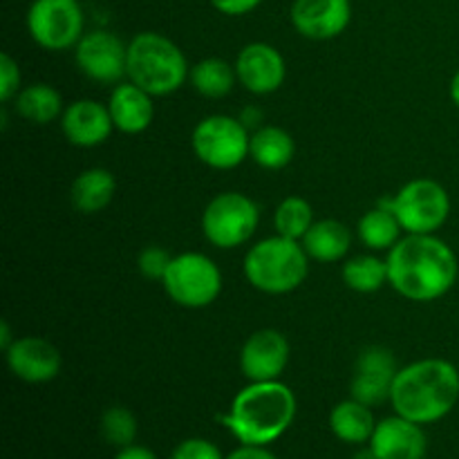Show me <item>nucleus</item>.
Instances as JSON below:
<instances>
[{
	"instance_id": "f257e3e1",
	"label": "nucleus",
	"mask_w": 459,
	"mask_h": 459,
	"mask_svg": "<svg viewBox=\"0 0 459 459\" xmlns=\"http://www.w3.org/2000/svg\"><path fill=\"white\" fill-rule=\"evenodd\" d=\"M388 282L415 303L442 299L457 281L455 251L435 233H408L388 251Z\"/></svg>"
},
{
	"instance_id": "f03ea898",
	"label": "nucleus",
	"mask_w": 459,
	"mask_h": 459,
	"mask_svg": "<svg viewBox=\"0 0 459 459\" xmlns=\"http://www.w3.org/2000/svg\"><path fill=\"white\" fill-rule=\"evenodd\" d=\"M459 372L444 359H421L394 377L390 403L394 412L415 424H435L455 408Z\"/></svg>"
},
{
	"instance_id": "7ed1b4c3",
	"label": "nucleus",
	"mask_w": 459,
	"mask_h": 459,
	"mask_svg": "<svg viewBox=\"0 0 459 459\" xmlns=\"http://www.w3.org/2000/svg\"><path fill=\"white\" fill-rule=\"evenodd\" d=\"M296 417V397L281 381H251L218 420L247 446L276 442Z\"/></svg>"
},
{
	"instance_id": "20e7f679",
	"label": "nucleus",
	"mask_w": 459,
	"mask_h": 459,
	"mask_svg": "<svg viewBox=\"0 0 459 459\" xmlns=\"http://www.w3.org/2000/svg\"><path fill=\"white\" fill-rule=\"evenodd\" d=\"M191 74L186 56L166 36L142 31L128 43V81L146 90L151 97L178 92Z\"/></svg>"
},
{
	"instance_id": "39448f33",
	"label": "nucleus",
	"mask_w": 459,
	"mask_h": 459,
	"mask_svg": "<svg viewBox=\"0 0 459 459\" xmlns=\"http://www.w3.org/2000/svg\"><path fill=\"white\" fill-rule=\"evenodd\" d=\"M245 278L263 294L281 296L299 290L309 273V255L300 240L285 236L264 238L245 255Z\"/></svg>"
},
{
	"instance_id": "423d86ee",
	"label": "nucleus",
	"mask_w": 459,
	"mask_h": 459,
	"mask_svg": "<svg viewBox=\"0 0 459 459\" xmlns=\"http://www.w3.org/2000/svg\"><path fill=\"white\" fill-rule=\"evenodd\" d=\"M161 285L179 307L202 309L218 300L222 291V272L209 255L186 251L173 255Z\"/></svg>"
},
{
	"instance_id": "0eeeda50",
	"label": "nucleus",
	"mask_w": 459,
	"mask_h": 459,
	"mask_svg": "<svg viewBox=\"0 0 459 459\" xmlns=\"http://www.w3.org/2000/svg\"><path fill=\"white\" fill-rule=\"evenodd\" d=\"M191 146L197 160L209 169L231 170L249 157L251 134L236 117L211 115L195 126Z\"/></svg>"
},
{
	"instance_id": "6e6552de",
	"label": "nucleus",
	"mask_w": 459,
	"mask_h": 459,
	"mask_svg": "<svg viewBox=\"0 0 459 459\" xmlns=\"http://www.w3.org/2000/svg\"><path fill=\"white\" fill-rule=\"evenodd\" d=\"M379 204L393 209L406 233H435L451 215V197L435 179H412L397 195Z\"/></svg>"
},
{
	"instance_id": "1a4fd4ad",
	"label": "nucleus",
	"mask_w": 459,
	"mask_h": 459,
	"mask_svg": "<svg viewBox=\"0 0 459 459\" xmlns=\"http://www.w3.org/2000/svg\"><path fill=\"white\" fill-rule=\"evenodd\" d=\"M260 222V211L245 193L227 191L215 195L202 213V231L218 249H233L251 240Z\"/></svg>"
},
{
	"instance_id": "9d476101",
	"label": "nucleus",
	"mask_w": 459,
	"mask_h": 459,
	"mask_svg": "<svg viewBox=\"0 0 459 459\" xmlns=\"http://www.w3.org/2000/svg\"><path fill=\"white\" fill-rule=\"evenodd\" d=\"M85 16L79 0H34L27 9V31L31 40L49 52L76 48L85 34Z\"/></svg>"
},
{
	"instance_id": "9b49d317",
	"label": "nucleus",
	"mask_w": 459,
	"mask_h": 459,
	"mask_svg": "<svg viewBox=\"0 0 459 459\" xmlns=\"http://www.w3.org/2000/svg\"><path fill=\"white\" fill-rule=\"evenodd\" d=\"M79 70L94 83L119 85L128 79V45L108 30L85 31L74 48Z\"/></svg>"
},
{
	"instance_id": "f8f14e48",
	"label": "nucleus",
	"mask_w": 459,
	"mask_h": 459,
	"mask_svg": "<svg viewBox=\"0 0 459 459\" xmlns=\"http://www.w3.org/2000/svg\"><path fill=\"white\" fill-rule=\"evenodd\" d=\"M397 359L384 345H368L361 350L354 363L352 384L350 393L352 399L366 403V406H379L393 393L394 377H397Z\"/></svg>"
},
{
	"instance_id": "ddd939ff",
	"label": "nucleus",
	"mask_w": 459,
	"mask_h": 459,
	"mask_svg": "<svg viewBox=\"0 0 459 459\" xmlns=\"http://www.w3.org/2000/svg\"><path fill=\"white\" fill-rule=\"evenodd\" d=\"M290 341L282 332L264 327L254 332L240 350V370L249 381H278L290 363Z\"/></svg>"
},
{
	"instance_id": "4468645a",
	"label": "nucleus",
	"mask_w": 459,
	"mask_h": 459,
	"mask_svg": "<svg viewBox=\"0 0 459 459\" xmlns=\"http://www.w3.org/2000/svg\"><path fill=\"white\" fill-rule=\"evenodd\" d=\"M238 83L251 94H272L285 83L287 65L282 54L269 43H249L236 58Z\"/></svg>"
},
{
	"instance_id": "2eb2a0df",
	"label": "nucleus",
	"mask_w": 459,
	"mask_h": 459,
	"mask_svg": "<svg viewBox=\"0 0 459 459\" xmlns=\"http://www.w3.org/2000/svg\"><path fill=\"white\" fill-rule=\"evenodd\" d=\"M290 16L300 36L330 40L348 30L352 21V4L350 0H294Z\"/></svg>"
},
{
	"instance_id": "dca6fc26",
	"label": "nucleus",
	"mask_w": 459,
	"mask_h": 459,
	"mask_svg": "<svg viewBox=\"0 0 459 459\" xmlns=\"http://www.w3.org/2000/svg\"><path fill=\"white\" fill-rule=\"evenodd\" d=\"M13 377L27 384H48L61 372V352L40 336H21L4 352Z\"/></svg>"
},
{
	"instance_id": "f3484780",
	"label": "nucleus",
	"mask_w": 459,
	"mask_h": 459,
	"mask_svg": "<svg viewBox=\"0 0 459 459\" xmlns=\"http://www.w3.org/2000/svg\"><path fill=\"white\" fill-rule=\"evenodd\" d=\"M61 130L72 146L94 148L110 139L115 124L106 103L79 99L63 110Z\"/></svg>"
},
{
	"instance_id": "a211bd4d",
	"label": "nucleus",
	"mask_w": 459,
	"mask_h": 459,
	"mask_svg": "<svg viewBox=\"0 0 459 459\" xmlns=\"http://www.w3.org/2000/svg\"><path fill=\"white\" fill-rule=\"evenodd\" d=\"M368 444L377 459H424L429 448L421 424L402 415L379 421Z\"/></svg>"
},
{
	"instance_id": "6ab92c4d",
	"label": "nucleus",
	"mask_w": 459,
	"mask_h": 459,
	"mask_svg": "<svg viewBox=\"0 0 459 459\" xmlns=\"http://www.w3.org/2000/svg\"><path fill=\"white\" fill-rule=\"evenodd\" d=\"M108 110H110L115 128L124 134L143 133L155 117L152 97L133 81H121L119 85H115L110 101H108Z\"/></svg>"
},
{
	"instance_id": "aec40b11",
	"label": "nucleus",
	"mask_w": 459,
	"mask_h": 459,
	"mask_svg": "<svg viewBox=\"0 0 459 459\" xmlns=\"http://www.w3.org/2000/svg\"><path fill=\"white\" fill-rule=\"evenodd\" d=\"M307 255L318 263H339L352 247V233L339 220H318L300 240Z\"/></svg>"
},
{
	"instance_id": "412c9836",
	"label": "nucleus",
	"mask_w": 459,
	"mask_h": 459,
	"mask_svg": "<svg viewBox=\"0 0 459 459\" xmlns=\"http://www.w3.org/2000/svg\"><path fill=\"white\" fill-rule=\"evenodd\" d=\"M117 191V182L110 170L88 169L76 175L70 188V200L76 211L85 215L99 213L112 202Z\"/></svg>"
},
{
	"instance_id": "4be33fe9",
	"label": "nucleus",
	"mask_w": 459,
	"mask_h": 459,
	"mask_svg": "<svg viewBox=\"0 0 459 459\" xmlns=\"http://www.w3.org/2000/svg\"><path fill=\"white\" fill-rule=\"evenodd\" d=\"M296 143L281 126H260L251 134L249 157L264 170H281L294 160Z\"/></svg>"
},
{
	"instance_id": "5701e85b",
	"label": "nucleus",
	"mask_w": 459,
	"mask_h": 459,
	"mask_svg": "<svg viewBox=\"0 0 459 459\" xmlns=\"http://www.w3.org/2000/svg\"><path fill=\"white\" fill-rule=\"evenodd\" d=\"M330 429L341 442L366 444L375 433L377 421L370 406L357 399H348V402L336 403L334 411L330 412Z\"/></svg>"
},
{
	"instance_id": "b1692460",
	"label": "nucleus",
	"mask_w": 459,
	"mask_h": 459,
	"mask_svg": "<svg viewBox=\"0 0 459 459\" xmlns=\"http://www.w3.org/2000/svg\"><path fill=\"white\" fill-rule=\"evenodd\" d=\"M63 99L49 83H31L16 94V112L25 121L48 126L63 115Z\"/></svg>"
},
{
	"instance_id": "393cba45",
	"label": "nucleus",
	"mask_w": 459,
	"mask_h": 459,
	"mask_svg": "<svg viewBox=\"0 0 459 459\" xmlns=\"http://www.w3.org/2000/svg\"><path fill=\"white\" fill-rule=\"evenodd\" d=\"M191 79L193 88L206 99H222L227 97L229 92L236 85L238 74H236V65H231L224 58H202L200 63L191 67Z\"/></svg>"
},
{
	"instance_id": "a878e982",
	"label": "nucleus",
	"mask_w": 459,
	"mask_h": 459,
	"mask_svg": "<svg viewBox=\"0 0 459 459\" xmlns=\"http://www.w3.org/2000/svg\"><path fill=\"white\" fill-rule=\"evenodd\" d=\"M402 224H399L397 215L393 209L379 204L377 209L368 211L361 220H359V238L363 245L372 251H385L393 249L399 240H402Z\"/></svg>"
},
{
	"instance_id": "bb28decb",
	"label": "nucleus",
	"mask_w": 459,
	"mask_h": 459,
	"mask_svg": "<svg viewBox=\"0 0 459 459\" xmlns=\"http://www.w3.org/2000/svg\"><path fill=\"white\" fill-rule=\"evenodd\" d=\"M343 282L359 294L379 291L388 282V263L377 255H354L343 264Z\"/></svg>"
},
{
	"instance_id": "cd10ccee",
	"label": "nucleus",
	"mask_w": 459,
	"mask_h": 459,
	"mask_svg": "<svg viewBox=\"0 0 459 459\" xmlns=\"http://www.w3.org/2000/svg\"><path fill=\"white\" fill-rule=\"evenodd\" d=\"M314 224V211L305 197L291 195L285 197L281 204L276 206L273 213V227H276L278 236L291 238V240H303L305 233Z\"/></svg>"
},
{
	"instance_id": "c85d7f7f",
	"label": "nucleus",
	"mask_w": 459,
	"mask_h": 459,
	"mask_svg": "<svg viewBox=\"0 0 459 459\" xmlns=\"http://www.w3.org/2000/svg\"><path fill=\"white\" fill-rule=\"evenodd\" d=\"M101 435L106 442L126 448L137 437V420L133 412L124 406H112L101 417Z\"/></svg>"
},
{
	"instance_id": "c756f323",
	"label": "nucleus",
	"mask_w": 459,
	"mask_h": 459,
	"mask_svg": "<svg viewBox=\"0 0 459 459\" xmlns=\"http://www.w3.org/2000/svg\"><path fill=\"white\" fill-rule=\"evenodd\" d=\"M170 260H173V255H170L169 251L161 249V247L157 245H151L146 247V249L139 251L137 269L143 278H148V281H164L166 272H169L170 267Z\"/></svg>"
},
{
	"instance_id": "7c9ffc66",
	"label": "nucleus",
	"mask_w": 459,
	"mask_h": 459,
	"mask_svg": "<svg viewBox=\"0 0 459 459\" xmlns=\"http://www.w3.org/2000/svg\"><path fill=\"white\" fill-rule=\"evenodd\" d=\"M21 92V70L9 54H0V101L9 103Z\"/></svg>"
},
{
	"instance_id": "2f4dec72",
	"label": "nucleus",
	"mask_w": 459,
	"mask_h": 459,
	"mask_svg": "<svg viewBox=\"0 0 459 459\" xmlns=\"http://www.w3.org/2000/svg\"><path fill=\"white\" fill-rule=\"evenodd\" d=\"M170 459H222V453H220V448L215 446L213 442H209V439L193 437L179 444Z\"/></svg>"
},
{
	"instance_id": "473e14b6",
	"label": "nucleus",
	"mask_w": 459,
	"mask_h": 459,
	"mask_svg": "<svg viewBox=\"0 0 459 459\" xmlns=\"http://www.w3.org/2000/svg\"><path fill=\"white\" fill-rule=\"evenodd\" d=\"M209 3L224 16H245L254 12L263 0H209Z\"/></svg>"
},
{
	"instance_id": "72a5a7b5",
	"label": "nucleus",
	"mask_w": 459,
	"mask_h": 459,
	"mask_svg": "<svg viewBox=\"0 0 459 459\" xmlns=\"http://www.w3.org/2000/svg\"><path fill=\"white\" fill-rule=\"evenodd\" d=\"M227 459H278V457L272 455L269 451H264V446H247V444H242V448L233 451Z\"/></svg>"
},
{
	"instance_id": "f704fd0d",
	"label": "nucleus",
	"mask_w": 459,
	"mask_h": 459,
	"mask_svg": "<svg viewBox=\"0 0 459 459\" xmlns=\"http://www.w3.org/2000/svg\"><path fill=\"white\" fill-rule=\"evenodd\" d=\"M115 459H157V457H155V453L151 451V448L133 446V444H130V446L121 448V451L117 453Z\"/></svg>"
},
{
	"instance_id": "c9c22d12",
	"label": "nucleus",
	"mask_w": 459,
	"mask_h": 459,
	"mask_svg": "<svg viewBox=\"0 0 459 459\" xmlns=\"http://www.w3.org/2000/svg\"><path fill=\"white\" fill-rule=\"evenodd\" d=\"M238 119H240L242 124L247 126V128H255V130H258L260 128V121H263V115H260L258 108H247V110L242 112V115L238 117Z\"/></svg>"
},
{
	"instance_id": "e433bc0d",
	"label": "nucleus",
	"mask_w": 459,
	"mask_h": 459,
	"mask_svg": "<svg viewBox=\"0 0 459 459\" xmlns=\"http://www.w3.org/2000/svg\"><path fill=\"white\" fill-rule=\"evenodd\" d=\"M13 336H12V330H9V323L7 321H3L0 323V348L4 350V352H7L9 348H12L13 345Z\"/></svg>"
},
{
	"instance_id": "4c0bfd02",
	"label": "nucleus",
	"mask_w": 459,
	"mask_h": 459,
	"mask_svg": "<svg viewBox=\"0 0 459 459\" xmlns=\"http://www.w3.org/2000/svg\"><path fill=\"white\" fill-rule=\"evenodd\" d=\"M451 99H453V103L459 108V70L455 72V76H453V81H451Z\"/></svg>"
},
{
	"instance_id": "58836bf2",
	"label": "nucleus",
	"mask_w": 459,
	"mask_h": 459,
	"mask_svg": "<svg viewBox=\"0 0 459 459\" xmlns=\"http://www.w3.org/2000/svg\"><path fill=\"white\" fill-rule=\"evenodd\" d=\"M352 459H377V455L372 453V448H366V451H359Z\"/></svg>"
}]
</instances>
